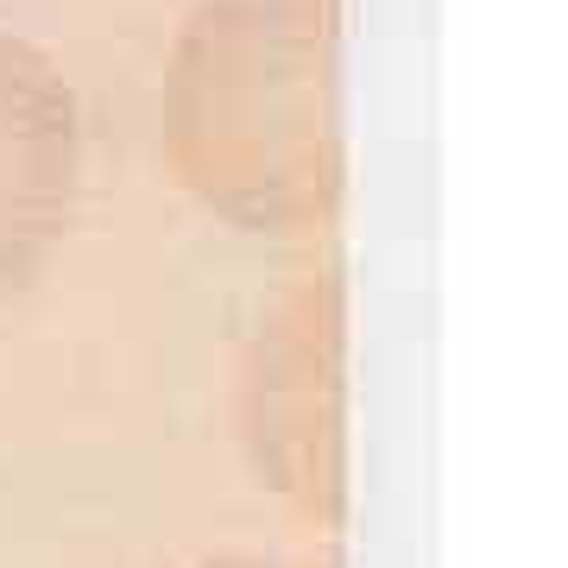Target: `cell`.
<instances>
[{
    "mask_svg": "<svg viewBox=\"0 0 568 568\" xmlns=\"http://www.w3.org/2000/svg\"><path fill=\"white\" fill-rule=\"evenodd\" d=\"M342 0H196L159 82L164 171L215 222L310 241L342 209Z\"/></svg>",
    "mask_w": 568,
    "mask_h": 568,
    "instance_id": "obj_1",
    "label": "cell"
},
{
    "mask_svg": "<svg viewBox=\"0 0 568 568\" xmlns=\"http://www.w3.org/2000/svg\"><path fill=\"white\" fill-rule=\"evenodd\" d=\"M342 272L304 265L265 291L241 361V443L260 487L310 518L342 511Z\"/></svg>",
    "mask_w": 568,
    "mask_h": 568,
    "instance_id": "obj_2",
    "label": "cell"
},
{
    "mask_svg": "<svg viewBox=\"0 0 568 568\" xmlns=\"http://www.w3.org/2000/svg\"><path fill=\"white\" fill-rule=\"evenodd\" d=\"M82 203L77 89L32 39L0 32V304L39 284Z\"/></svg>",
    "mask_w": 568,
    "mask_h": 568,
    "instance_id": "obj_3",
    "label": "cell"
},
{
    "mask_svg": "<svg viewBox=\"0 0 568 568\" xmlns=\"http://www.w3.org/2000/svg\"><path fill=\"white\" fill-rule=\"evenodd\" d=\"M203 568H316V562H291V556H209Z\"/></svg>",
    "mask_w": 568,
    "mask_h": 568,
    "instance_id": "obj_4",
    "label": "cell"
}]
</instances>
